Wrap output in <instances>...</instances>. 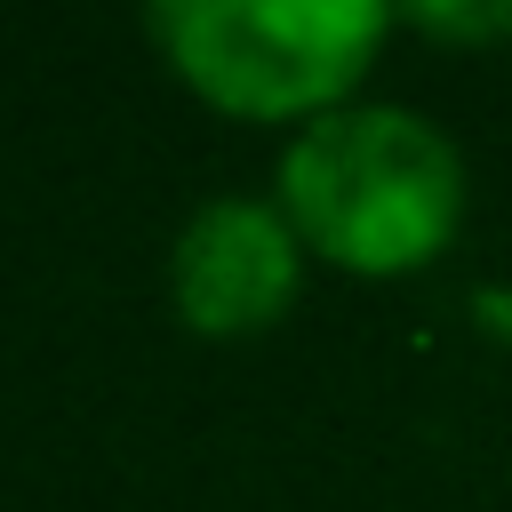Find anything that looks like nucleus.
Returning a JSON list of instances; mask_svg holds the SVG:
<instances>
[{
    "label": "nucleus",
    "mask_w": 512,
    "mask_h": 512,
    "mask_svg": "<svg viewBox=\"0 0 512 512\" xmlns=\"http://www.w3.org/2000/svg\"><path fill=\"white\" fill-rule=\"evenodd\" d=\"M272 200L288 208L304 256L352 280H400L456 248L472 184L440 120L360 96L288 136Z\"/></svg>",
    "instance_id": "nucleus-1"
},
{
    "label": "nucleus",
    "mask_w": 512,
    "mask_h": 512,
    "mask_svg": "<svg viewBox=\"0 0 512 512\" xmlns=\"http://www.w3.org/2000/svg\"><path fill=\"white\" fill-rule=\"evenodd\" d=\"M400 16L376 0H160L152 40L192 96L240 120H320L360 104V80Z\"/></svg>",
    "instance_id": "nucleus-2"
},
{
    "label": "nucleus",
    "mask_w": 512,
    "mask_h": 512,
    "mask_svg": "<svg viewBox=\"0 0 512 512\" xmlns=\"http://www.w3.org/2000/svg\"><path fill=\"white\" fill-rule=\"evenodd\" d=\"M304 288V240L280 200L216 192L168 248V296L192 336H264Z\"/></svg>",
    "instance_id": "nucleus-3"
},
{
    "label": "nucleus",
    "mask_w": 512,
    "mask_h": 512,
    "mask_svg": "<svg viewBox=\"0 0 512 512\" xmlns=\"http://www.w3.org/2000/svg\"><path fill=\"white\" fill-rule=\"evenodd\" d=\"M408 24L432 32V40H504L512 32V8H416Z\"/></svg>",
    "instance_id": "nucleus-4"
}]
</instances>
